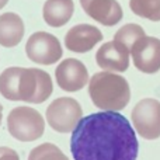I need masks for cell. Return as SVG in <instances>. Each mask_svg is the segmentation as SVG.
Returning <instances> with one entry per match:
<instances>
[{
  "instance_id": "obj_7",
  "label": "cell",
  "mask_w": 160,
  "mask_h": 160,
  "mask_svg": "<svg viewBox=\"0 0 160 160\" xmlns=\"http://www.w3.org/2000/svg\"><path fill=\"white\" fill-rule=\"evenodd\" d=\"M25 53L31 62L52 65L62 58V47L55 35L45 31L34 32L25 44Z\"/></svg>"
},
{
  "instance_id": "obj_14",
  "label": "cell",
  "mask_w": 160,
  "mask_h": 160,
  "mask_svg": "<svg viewBox=\"0 0 160 160\" xmlns=\"http://www.w3.org/2000/svg\"><path fill=\"white\" fill-rule=\"evenodd\" d=\"M75 4L73 0H47L44 4V20L49 27L59 28L72 18Z\"/></svg>"
},
{
  "instance_id": "obj_1",
  "label": "cell",
  "mask_w": 160,
  "mask_h": 160,
  "mask_svg": "<svg viewBox=\"0 0 160 160\" xmlns=\"http://www.w3.org/2000/svg\"><path fill=\"white\" fill-rule=\"evenodd\" d=\"M75 160H136L139 143L127 118L118 111H102L79 121L70 138Z\"/></svg>"
},
{
  "instance_id": "obj_12",
  "label": "cell",
  "mask_w": 160,
  "mask_h": 160,
  "mask_svg": "<svg viewBox=\"0 0 160 160\" xmlns=\"http://www.w3.org/2000/svg\"><path fill=\"white\" fill-rule=\"evenodd\" d=\"M102 39V32L90 24H79L72 27L65 37V47L76 53L91 51Z\"/></svg>"
},
{
  "instance_id": "obj_13",
  "label": "cell",
  "mask_w": 160,
  "mask_h": 160,
  "mask_svg": "<svg viewBox=\"0 0 160 160\" xmlns=\"http://www.w3.org/2000/svg\"><path fill=\"white\" fill-rule=\"evenodd\" d=\"M24 22L16 13H4L0 16V45L13 48L21 42L24 37Z\"/></svg>"
},
{
  "instance_id": "obj_17",
  "label": "cell",
  "mask_w": 160,
  "mask_h": 160,
  "mask_svg": "<svg viewBox=\"0 0 160 160\" xmlns=\"http://www.w3.org/2000/svg\"><path fill=\"white\" fill-rule=\"evenodd\" d=\"M145 35H146V34H145V30L141 27V25L127 24L117 31L115 35H114V39H117V41L122 42L124 45H127L131 51L132 45L135 44L139 38H142V37H145Z\"/></svg>"
},
{
  "instance_id": "obj_20",
  "label": "cell",
  "mask_w": 160,
  "mask_h": 160,
  "mask_svg": "<svg viewBox=\"0 0 160 160\" xmlns=\"http://www.w3.org/2000/svg\"><path fill=\"white\" fill-rule=\"evenodd\" d=\"M2 118H3V107L0 104V124H2Z\"/></svg>"
},
{
  "instance_id": "obj_5",
  "label": "cell",
  "mask_w": 160,
  "mask_h": 160,
  "mask_svg": "<svg viewBox=\"0 0 160 160\" xmlns=\"http://www.w3.org/2000/svg\"><path fill=\"white\" fill-rule=\"evenodd\" d=\"M49 127L61 133L73 132L76 125L83 118V110L79 101L72 97H61L48 105L45 114Z\"/></svg>"
},
{
  "instance_id": "obj_15",
  "label": "cell",
  "mask_w": 160,
  "mask_h": 160,
  "mask_svg": "<svg viewBox=\"0 0 160 160\" xmlns=\"http://www.w3.org/2000/svg\"><path fill=\"white\" fill-rule=\"evenodd\" d=\"M133 14L150 21H160V0H129Z\"/></svg>"
},
{
  "instance_id": "obj_16",
  "label": "cell",
  "mask_w": 160,
  "mask_h": 160,
  "mask_svg": "<svg viewBox=\"0 0 160 160\" xmlns=\"http://www.w3.org/2000/svg\"><path fill=\"white\" fill-rule=\"evenodd\" d=\"M28 160H69V159L53 143H42L31 150L30 155H28Z\"/></svg>"
},
{
  "instance_id": "obj_19",
  "label": "cell",
  "mask_w": 160,
  "mask_h": 160,
  "mask_svg": "<svg viewBox=\"0 0 160 160\" xmlns=\"http://www.w3.org/2000/svg\"><path fill=\"white\" fill-rule=\"evenodd\" d=\"M7 2H8V0H0V10H2V8L7 4Z\"/></svg>"
},
{
  "instance_id": "obj_4",
  "label": "cell",
  "mask_w": 160,
  "mask_h": 160,
  "mask_svg": "<svg viewBox=\"0 0 160 160\" xmlns=\"http://www.w3.org/2000/svg\"><path fill=\"white\" fill-rule=\"evenodd\" d=\"M7 129L14 139L32 142L45 132V121L37 110L31 107H16L7 117Z\"/></svg>"
},
{
  "instance_id": "obj_11",
  "label": "cell",
  "mask_w": 160,
  "mask_h": 160,
  "mask_svg": "<svg viewBox=\"0 0 160 160\" xmlns=\"http://www.w3.org/2000/svg\"><path fill=\"white\" fill-rule=\"evenodd\" d=\"M80 4L88 17L105 27L118 24L124 17L122 8L117 0H80Z\"/></svg>"
},
{
  "instance_id": "obj_10",
  "label": "cell",
  "mask_w": 160,
  "mask_h": 160,
  "mask_svg": "<svg viewBox=\"0 0 160 160\" xmlns=\"http://www.w3.org/2000/svg\"><path fill=\"white\" fill-rule=\"evenodd\" d=\"M129 48L122 42L110 41L102 44L96 53V62L108 72H125L129 66Z\"/></svg>"
},
{
  "instance_id": "obj_6",
  "label": "cell",
  "mask_w": 160,
  "mask_h": 160,
  "mask_svg": "<svg viewBox=\"0 0 160 160\" xmlns=\"http://www.w3.org/2000/svg\"><path fill=\"white\" fill-rule=\"evenodd\" d=\"M133 128L145 139L160 138V101L143 98L133 107L131 112Z\"/></svg>"
},
{
  "instance_id": "obj_9",
  "label": "cell",
  "mask_w": 160,
  "mask_h": 160,
  "mask_svg": "<svg viewBox=\"0 0 160 160\" xmlns=\"http://www.w3.org/2000/svg\"><path fill=\"white\" fill-rule=\"evenodd\" d=\"M55 79L62 90L68 93H75L87 84L88 72L83 62L75 58H68L58 65L55 70Z\"/></svg>"
},
{
  "instance_id": "obj_3",
  "label": "cell",
  "mask_w": 160,
  "mask_h": 160,
  "mask_svg": "<svg viewBox=\"0 0 160 160\" xmlns=\"http://www.w3.org/2000/svg\"><path fill=\"white\" fill-rule=\"evenodd\" d=\"M88 94L96 107L104 111H121L131 100L127 79L111 72H100L91 78Z\"/></svg>"
},
{
  "instance_id": "obj_2",
  "label": "cell",
  "mask_w": 160,
  "mask_h": 160,
  "mask_svg": "<svg viewBox=\"0 0 160 160\" xmlns=\"http://www.w3.org/2000/svg\"><path fill=\"white\" fill-rule=\"evenodd\" d=\"M52 79L37 68H7L0 75V94L10 101L41 104L52 94Z\"/></svg>"
},
{
  "instance_id": "obj_8",
  "label": "cell",
  "mask_w": 160,
  "mask_h": 160,
  "mask_svg": "<svg viewBox=\"0 0 160 160\" xmlns=\"http://www.w3.org/2000/svg\"><path fill=\"white\" fill-rule=\"evenodd\" d=\"M133 65L142 73L153 75L160 70V39L142 37L131 48Z\"/></svg>"
},
{
  "instance_id": "obj_18",
  "label": "cell",
  "mask_w": 160,
  "mask_h": 160,
  "mask_svg": "<svg viewBox=\"0 0 160 160\" xmlns=\"http://www.w3.org/2000/svg\"><path fill=\"white\" fill-rule=\"evenodd\" d=\"M0 160H20L18 155L14 149L6 146H0Z\"/></svg>"
}]
</instances>
